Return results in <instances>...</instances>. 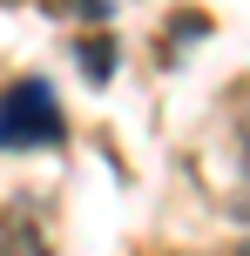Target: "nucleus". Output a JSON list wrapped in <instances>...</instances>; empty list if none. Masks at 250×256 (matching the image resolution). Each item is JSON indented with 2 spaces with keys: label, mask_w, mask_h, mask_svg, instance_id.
I'll use <instances>...</instances> for the list:
<instances>
[{
  "label": "nucleus",
  "mask_w": 250,
  "mask_h": 256,
  "mask_svg": "<svg viewBox=\"0 0 250 256\" xmlns=\"http://www.w3.org/2000/svg\"><path fill=\"white\" fill-rule=\"evenodd\" d=\"M68 135L48 81H14L0 94V148H54Z\"/></svg>",
  "instance_id": "obj_1"
},
{
  "label": "nucleus",
  "mask_w": 250,
  "mask_h": 256,
  "mask_svg": "<svg viewBox=\"0 0 250 256\" xmlns=\"http://www.w3.org/2000/svg\"><path fill=\"white\" fill-rule=\"evenodd\" d=\"M0 256H54V250L41 243V230H34V222L0 216Z\"/></svg>",
  "instance_id": "obj_2"
},
{
  "label": "nucleus",
  "mask_w": 250,
  "mask_h": 256,
  "mask_svg": "<svg viewBox=\"0 0 250 256\" xmlns=\"http://www.w3.org/2000/svg\"><path fill=\"white\" fill-rule=\"evenodd\" d=\"M108 68H115L108 40H88V48H81V74H88V81H108Z\"/></svg>",
  "instance_id": "obj_3"
},
{
  "label": "nucleus",
  "mask_w": 250,
  "mask_h": 256,
  "mask_svg": "<svg viewBox=\"0 0 250 256\" xmlns=\"http://www.w3.org/2000/svg\"><path fill=\"white\" fill-rule=\"evenodd\" d=\"M237 256H250V243H243V250H237Z\"/></svg>",
  "instance_id": "obj_4"
}]
</instances>
